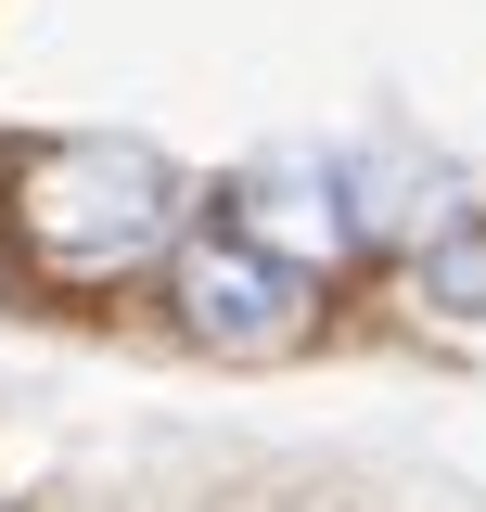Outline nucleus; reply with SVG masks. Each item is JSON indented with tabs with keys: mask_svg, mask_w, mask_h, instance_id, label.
<instances>
[{
	"mask_svg": "<svg viewBox=\"0 0 486 512\" xmlns=\"http://www.w3.org/2000/svg\"><path fill=\"white\" fill-rule=\"evenodd\" d=\"M13 231H26V256H39L52 282L103 295V282L154 269V256L192 231V180L154 141H52V154L13 180Z\"/></svg>",
	"mask_w": 486,
	"mask_h": 512,
	"instance_id": "f257e3e1",
	"label": "nucleus"
},
{
	"mask_svg": "<svg viewBox=\"0 0 486 512\" xmlns=\"http://www.w3.org/2000/svg\"><path fill=\"white\" fill-rule=\"evenodd\" d=\"M180 333L218 346V359H269L307 333V256H282L269 231H180Z\"/></svg>",
	"mask_w": 486,
	"mask_h": 512,
	"instance_id": "f03ea898",
	"label": "nucleus"
},
{
	"mask_svg": "<svg viewBox=\"0 0 486 512\" xmlns=\"http://www.w3.org/2000/svg\"><path fill=\"white\" fill-rule=\"evenodd\" d=\"M410 295L448 320H486V205H461V218H435L423 244H410Z\"/></svg>",
	"mask_w": 486,
	"mask_h": 512,
	"instance_id": "7ed1b4c3",
	"label": "nucleus"
}]
</instances>
